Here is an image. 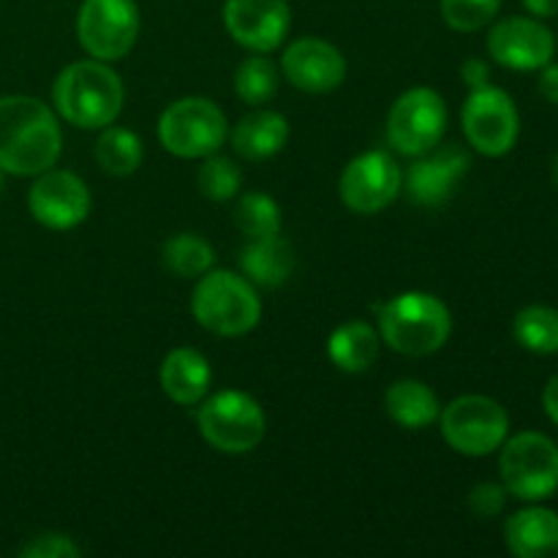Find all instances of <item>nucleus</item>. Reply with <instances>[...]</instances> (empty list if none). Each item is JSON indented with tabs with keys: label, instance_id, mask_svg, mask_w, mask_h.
Wrapping results in <instances>:
<instances>
[{
	"label": "nucleus",
	"instance_id": "nucleus-25",
	"mask_svg": "<svg viewBox=\"0 0 558 558\" xmlns=\"http://www.w3.org/2000/svg\"><path fill=\"white\" fill-rule=\"evenodd\" d=\"M161 262L172 276L185 278V281L194 278L196 281L207 270H213V265H216V248L202 234L178 232L163 243Z\"/></svg>",
	"mask_w": 558,
	"mask_h": 558
},
{
	"label": "nucleus",
	"instance_id": "nucleus-16",
	"mask_svg": "<svg viewBox=\"0 0 558 558\" xmlns=\"http://www.w3.org/2000/svg\"><path fill=\"white\" fill-rule=\"evenodd\" d=\"M349 63L341 49L319 36H300L283 49L281 76L298 90L322 96L343 85Z\"/></svg>",
	"mask_w": 558,
	"mask_h": 558
},
{
	"label": "nucleus",
	"instance_id": "nucleus-20",
	"mask_svg": "<svg viewBox=\"0 0 558 558\" xmlns=\"http://www.w3.org/2000/svg\"><path fill=\"white\" fill-rule=\"evenodd\" d=\"M229 142L243 161H267L287 147L289 120L276 109L256 107L229 131Z\"/></svg>",
	"mask_w": 558,
	"mask_h": 558
},
{
	"label": "nucleus",
	"instance_id": "nucleus-6",
	"mask_svg": "<svg viewBox=\"0 0 558 558\" xmlns=\"http://www.w3.org/2000/svg\"><path fill=\"white\" fill-rule=\"evenodd\" d=\"M158 142L174 158L202 161L221 150L229 140V120L216 101L185 96L169 104L156 125Z\"/></svg>",
	"mask_w": 558,
	"mask_h": 558
},
{
	"label": "nucleus",
	"instance_id": "nucleus-4",
	"mask_svg": "<svg viewBox=\"0 0 558 558\" xmlns=\"http://www.w3.org/2000/svg\"><path fill=\"white\" fill-rule=\"evenodd\" d=\"M191 314L202 330L218 338H243L262 322V300L245 276L232 270H207L196 278Z\"/></svg>",
	"mask_w": 558,
	"mask_h": 558
},
{
	"label": "nucleus",
	"instance_id": "nucleus-12",
	"mask_svg": "<svg viewBox=\"0 0 558 558\" xmlns=\"http://www.w3.org/2000/svg\"><path fill=\"white\" fill-rule=\"evenodd\" d=\"M403 194V169L387 150H365L343 167L338 196L357 216H376Z\"/></svg>",
	"mask_w": 558,
	"mask_h": 558
},
{
	"label": "nucleus",
	"instance_id": "nucleus-11",
	"mask_svg": "<svg viewBox=\"0 0 558 558\" xmlns=\"http://www.w3.org/2000/svg\"><path fill=\"white\" fill-rule=\"evenodd\" d=\"M142 31L136 0H82L76 11V41L90 58L118 63L134 49Z\"/></svg>",
	"mask_w": 558,
	"mask_h": 558
},
{
	"label": "nucleus",
	"instance_id": "nucleus-27",
	"mask_svg": "<svg viewBox=\"0 0 558 558\" xmlns=\"http://www.w3.org/2000/svg\"><path fill=\"white\" fill-rule=\"evenodd\" d=\"M278 82H281V69L270 58L254 52L234 69L232 85L240 101L248 107H265L276 98Z\"/></svg>",
	"mask_w": 558,
	"mask_h": 558
},
{
	"label": "nucleus",
	"instance_id": "nucleus-38",
	"mask_svg": "<svg viewBox=\"0 0 558 558\" xmlns=\"http://www.w3.org/2000/svg\"><path fill=\"white\" fill-rule=\"evenodd\" d=\"M554 172H556V183H558V156H556V163H554Z\"/></svg>",
	"mask_w": 558,
	"mask_h": 558
},
{
	"label": "nucleus",
	"instance_id": "nucleus-33",
	"mask_svg": "<svg viewBox=\"0 0 558 558\" xmlns=\"http://www.w3.org/2000/svg\"><path fill=\"white\" fill-rule=\"evenodd\" d=\"M461 80L469 90L490 85V63L483 58H466L461 65Z\"/></svg>",
	"mask_w": 558,
	"mask_h": 558
},
{
	"label": "nucleus",
	"instance_id": "nucleus-34",
	"mask_svg": "<svg viewBox=\"0 0 558 558\" xmlns=\"http://www.w3.org/2000/svg\"><path fill=\"white\" fill-rule=\"evenodd\" d=\"M537 90H539V96L545 98V101L558 107V63H556V60H550L548 65H543V69H539Z\"/></svg>",
	"mask_w": 558,
	"mask_h": 558
},
{
	"label": "nucleus",
	"instance_id": "nucleus-14",
	"mask_svg": "<svg viewBox=\"0 0 558 558\" xmlns=\"http://www.w3.org/2000/svg\"><path fill=\"white\" fill-rule=\"evenodd\" d=\"M488 54L510 71H539L556 58V36L537 16H505L488 31Z\"/></svg>",
	"mask_w": 558,
	"mask_h": 558
},
{
	"label": "nucleus",
	"instance_id": "nucleus-22",
	"mask_svg": "<svg viewBox=\"0 0 558 558\" xmlns=\"http://www.w3.org/2000/svg\"><path fill=\"white\" fill-rule=\"evenodd\" d=\"M385 412L407 430H423L439 423V396L420 379H398L385 392Z\"/></svg>",
	"mask_w": 558,
	"mask_h": 558
},
{
	"label": "nucleus",
	"instance_id": "nucleus-24",
	"mask_svg": "<svg viewBox=\"0 0 558 558\" xmlns=\"http://www.w3.org/2000/svg\"><path fill=\"white\" fill-rule=\"evenodd\" d=\"M93 156H96V163L107 174H112V178H129V174H134L142 167L145 147H142V140L131 129L107 125L98 134L96 145H93Z\"/></svg>",
	"mask_w": 558,
	"mask_h": 558
},
{
	"label": "nucleus",
	"instance_id": "nucleus-31",
	"mask_svg": "<svg viewBox=\"0 0 558 558\" xmlns=\"http://www.w3.org/2000/svg\"><path fill=\"white\" fill-rule=\"evenodd\" d=\"M507 488L501 483H477L469 490V510L480 521H494L507 507Z\"/></svg>",
	"mask_w": 558,
	"mask_h": 558
},
{
	"label": "nucleus",
	"instance_id": "nucleus-8",
	"mask_svg": "<svg viewBox=\"0 0 558 558\" xmlns=\"http://www.w3.org/2000/svg\"><path fill=\"white\" fill-rule=\"evenodd\" d=\"M439 428L447 447L463 458H488L510 436V414L496 398L469 392L441 407Z\"/></svg>",
	"mask_w": 558,
	"mask_h": 558
},
{
	"label": "nucleus",
	"instance_id": "nucleus-23",
	"mask_svg": "<svg viewBox=\"0 0 558 558\" xmlns=\"http://www.w3.org/2000/svg\"><path fill=\"white\" fill-rule=\"evenodd\" d=\"M381 352V336L368 322H347L327 338V357L343 374H365Z\"/></svg>",
	"mask_w": 558,
	"mask_h": 558
},
{
	"label": "nucleus",
	"instance_id": "nucleus-17",
	"mask_svg": "<svg viewBox=\"0 0 558 558\" xmlns=\"http://www.w3.org/2000/svg\"><path fill=\"white\" fill-rule=\"evenodd\" d=\"M469 167H472V158L463 147H434L425 156L414 158L412 167L403 172V194L417 207L439 210L456 196Z\"/></svg>",
	"mask_w": 558,
	"mask_h": 558
},
{
	"label": "nucleus",
	"instance_id": "nucleus-29",
	"mask_svg": "<svg viewBox=\"0 0 558 558\" xmlns=\"http://www.w3.org/2000/svg\"><path fill=\"white\" fill-rule=\"evenodd\" d=\"M196 189L210 202H232L243 191V172L232 158L213 153V156L202 158V167L196 172Z\"/></svg>",
	"mask_w": 558,
	"mask_h": 558
},
{
	"label": "nucleus",
	"instance_id": "nucleus-1",
	"mask_svg": "<svg viewBox=\"0 0 558 558\" xmlns=\"http://www.w3.org/2000/svg\"><path fill=\"white\" fill-rule=\"evenodd\" d=\"M63 153L60 118L36 96H0V169L16 178H36Z\"/></svg>",
	"mask_w": 558,
	"mask_h": 558
},
{
	"label": "nucleus",
	"instance_id": "nucleus-37",
	"mask_svg": "<svg viewBox=\"0 0 558 558\" xmlns=\"http://www.w3.org/2000/svg\"><path fill=\"white\" fill-rule=\"evenodd\" d=\"M3 174L5 172H3V169H0V194H3Z\"/></svg>",
	"mask_w": 558,
	"mask_h": 558
},
{
	"label": "nucleus",
	"instance_id": "nucleus-30",
	"mask_svg": "<svg viewBox=\"0 0 558 558\" xmlns=\"http://www.w3.org/2000/svg\"><path fill=\"white\" fill-rule=\"evenodd\" d=\"M441 20L456 33H477L499 16L501 0H439Z\"/></svg>",
	"mask_w": 558,
	"mask_h": 558
},
{
	"label": "nucleus",
	"instance_id": "nucleus-39",
	"mask_svg": "<svg viewBox=\"0 0 558 558\" xmlns=\"http://www.w3.org/2000/svg\"><path fill=\"white\" fill-rule=\"evenodd\" d=\"M556 49H558V36H556Z\"/></svg>",
	"mask_w": 558,
	"mask_h": 558
},
{
	"label": "nucleus",
	"instance_id": "nucleus-18",
	"mask_svg": "<svg viewBox=\"0 0 558 558\" xmlns=\"http://www.w3.org/2000/svg\"><path fill=\"white\" fill-rule=\"evenodd\" d=\"M158 385L163 396L178 407H199L210 396L213 368L210 360L191 347H178L163 357L158 371Z\"/></svg>",
	"mask_w": 558,
	"mask_h": 558
},
{
	"label": "nucleus",
	"instance_id": "nucleus-28",
	"mask_svg": "<svg viewBox=\"0 0 558 558\" xmlns=\"http://www.w3.org/2000/svg\"><path fill=\"white\" fill-rule=\"evenodd\" d=\"M232 218L234 223H238L240 232H243L248 240L281 234V227H283L281 205H278L270 194H265V191L238 194V205H234Z\"/></svg>",
	"mask_w": 558,
	"mask_h": 558
},
{
	"label": "nucleus",
	"instance_id": "nucleus-19",
	"mask_svg": "<svg viewBox=\"0 0 558 558\" xmlns=\"http://www.w3.org/2000/svg\"><path fill=\"white\" fill-rule=\"evenodd\" d=\"M505 545L515 558H558V512L529 505L507 518Z\"/></svg>",
	"mask_w": 558,
	"mask_h": 558
},
{
	"label": "nucleus",
	"instance_id": "nucleus-10",
	"mask_svg": "<svg viewBox=\"0 0 558 558\" xmlns=\"http://www.w3.org/2000/svg\"><path fill=\"white\" fill-rule=\"evenodd\" d=\"M461 129L480 156L501 158L515 150L521 136V112L505 87L485 85L469 90L461 109Z\"/></svg>",
	"mask_w": 558,
	"mask_h": 558
},
{
	"label": "nucleus",
	"instance_id": "nucleus-5",
	"mask_svg": "<svg viewBox=\"0 0 558 558\" xmlns=\"http://www.w3.org/2000/svg\"><path fill=\"white\" fill-rule=\"evenodd\" d=\"M196 428L213 450L223 456H245L265 439L267 414L248 392L218 390L199 403Z\"/></svg>",
	"mask_w": 558,
	"mask_h": 558
},
{
	"label": "nucleus",
	"instance_id": "nucleus-21",
	"mask_svg": "<svg viewBox=\"0 0 558 558\" xmlns=\"http://www.w3.org/2000/svg\"><path fill=\"white\" fill-rule=\"evenodd\" d=\"M294 265H298L294 248L283 234L248 240L243 245V254H240V270L254 287H283L294 272Z\"/></svg>",
	"mask_w": 558,
	"mask_h": 558
},
{
	"label": "nucleus",
	"instance_id": "nucleus-3",
	"mask_svg": "<svg viewBox=\"0 0 558 558\" xmlns=\"http://www.w3.org/2000/svg\"><path fill=\"white\" fill-rule=\"evenodd\" d=\"M381 343L403 357H430L452 336V311L430 292H401L376 308Z\"/></svg>",
	"mask_w": 558,
	"mask_h": 558
},
{
	"label": "nucleus",
	"instance_id": "nucleus-7",
	"mask_svg": "<svg viewBox=\"0 0 558 558\" xmlns=\"http://www.w3.org/2000/svg\"><path fill=\"white\" fill-rule=\"evenodd\" d=\"M499 474L507 494L526 505L558 494V445L548 434L521 430L499 447Z\"/></svg>",
	"mask_w": 558,
	"mask_h": 558
},
{
	"label": "nucleus",
	"instance_id": "nucleus-35",
	"mask_svg": "<svg viewBox=\"0 0 558 558\" xmlns=\"http://www.w3.org/2000/svg\"><path fill=\"white\" fill-rule=\"evenodd\" d=\"M543 412L550 423L558 425V374L550 376L543 390Z\"/></svg>",
	"mask_w": 558,
	"mask_h": 558
},
{
	"label": "nucleus",
	"instance_id": "nucleus-26",
	"mask_svg": "<svg viewBox=\"0 0 558 558\" xmlns=\"http://www.w3.org/2000/svg\"><path fill=\"white\" fill-rule=\"evenodd\" d=\"M512 338L532 354H558V311L550 305H526L512 319Z\"/></svg>",
	"mask_w": 558,
	"mask_h": 558
},
{
	"label": "nucleus",
	"instance_id": "nucleus-13",
	"mask_svg": "<svg viewBox=\"0 0 558 558\" xmlns=\"http://www.w3.org/2000/svg\"><path fill=\"white\" fill-rule=\"evenodd\" d=\"M93 207L90 189L80 174L69 169H47L36 174L31 191H27V210L52 232H69L87 221Z\"/></svg>",
	"mask_w": 558,
	"mask_h": 558
},
{
	"label": "nucleus",
	"instance_id": "nucleus-32",
	"mask_svg": "<svg viewBox=\"0 0 558 558\" xmlns=\"http://www.w3.org/2000/svg\"><path fill=\"white\" fill-rule=\"evenodd\" d=\"M82 554L80 545L60 532H47L33 537L25 548L20 550L22 558H76Z\"/></svg>",
	"mask_w": 558,
	"mask_h": 558
},
{
	"label": "nucleus",
	"instance_id": "nucleus-2",
	"mask_svg": "<svg viewBox=\"0 0 558 558\" xmlns=\"http://www.w3.org/2000/svg\"><path fill=\"white\" fill-rule=\"evenodd\" d=\"M125 85L112 63L87 58L69 63L52 85V109L63 123L85 131H101L120 118Z\"/></svg>",
	"mask_w": 558,
	"mask_h": 558
},
{
	"label": "nucleus",
	"instance_id": "nucleus-15",
	"mask_svg": "<svg viewBox=\"0 0 558 558\" xmlns=\"http://www.w3.org/2000/svg\"><path fill=\"white\" fill-rule=\"evenodd\" d=\"M221 16L232 41L248 52H276L292 31L287 0H223Z\"/></svg>",
	"mask_w": 558,
	"mask_h": 558
},
{
	"label": "nucleus",
	"instance_id": "nucleus-9",
	"mask_svg": "<svg viewBox=\"0 0 558 558\" xmlns=\"http://www.w3.org/2000/svg\"><path fill=\"white\" fill-rule=\"evenodd\" d=\"M450 123V109L434 87H409L387 112V142L396 153L417 158L441 145Z\"/></svg>",
	"mask_w": 558,
	"mask_h": 558
},
{
	"label": "nucleus",
	"instance_id": "nucleus-36",
	"mask_svg": "<svg viewBox=\"0 0 558 558\" xmlns=\"http://www.w3.org/2000/svg\"><path fill=\"white\" fill-rule=\"evenodd\" d=\"M523 9L529 11L537 20H550V16H558V0H521Z\"/></svg>",
	"mask_w": 558,
	"mask_h": 558
}]
</instances>
